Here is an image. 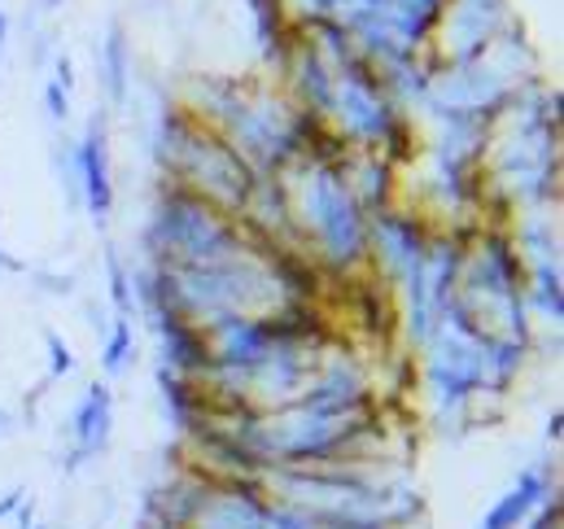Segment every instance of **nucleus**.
<instances>
[{
    "mask_svg": "<svg viewBox=\"0 0 564 529\" xmlns=\"http://www.w3.org/2000/svg\"><path fill=\"white\" fill-rule=\"evenodd\" d=\"M512 18V0H446L442 26L433 35L437 62H481Z\"/></svg>",
    "mask_w": 564,
    "mask_h": 529,
    "instance_id": "nucleus-7",
    "label": "nucleus"
},
{
    "mask_svg": "<svg viewBox=\"0 0 564 529\" xmlns=\"http://www.w3.org/2000/svg\"><path fill=\"white\" fill-rule=\"evenodd\" d=\"M4 271H22V263H18V259H9V255L0 250V276H4Z\"/></svg>",
    "mask_w": 564,
    "mask_h": 529,
    "instance_id": "nucleus-24",
    "label": "nucleus"
},
{
    "mask_svg": "<svg viewBox=\"0 0 564 529\" xmlns=\"http://www.w3.org/2000/svg\"><path fill=\"white\" fill-rule=\"evenodd\" d=\"M75 180H79V206L93 215L97 228L115 215V162H110V110L97 106L75 140Z\"/></svg>",
    "mask_w": 564,
    "mask_h": 529,
    "instance_id": "nucleus-8",
    "label": "nucleus"
},
{
    "mask_svg": "<svg viewBox=\"0 0 564 529\" xmlns=\"http://www.w3.org/2000/svg\"><path fill=\"white\" fill-rule=\"evenodd\" d=\"M44 115L53 128H66L70 123V88H62L53 75L44 79Z\"/></svg>",
    "mask_w": 564,
    "mask_h": 529,
    "instance_id": "nucleus-19",
    "label": "nucleus"
},
{
    "mask_svg": "<svg viewBox=\"0 0 564 529\" xmlns=\"http://www.w3.org/2000/svg\"><path fill=\"white\" fill-rule=\"evenodd\" d=\"M132 359H137V324L123 320V315H115L101 328V373H106V381L123 377L132 368Z\"/></svg>",
    "mask_w": 564,
    "mask_h": 529,
    "instance_id": "nucleus-16",
    "label": "nucleus"
},
{
    "mask_svg": "<svg viewBox=\"0 0 564 529\" xmlns=\"http://www.w3.org/2000/svg\"><path fill=\"white\" fill-rule=\"evenodd\" d=\"M22 504H26V490H9V495H0V526H4V521H18Z\"/></svg>",
    "mask_w": 564,
    "mask_h": 529,
    "instance_id": "nucleus-21",
    "label": "nucleus"
},
{
    "mask_svg": "<svg viewBox=\"0 0 564 529\" xmlns=\"http://www.w3.org/2000/svg\"><path fill=\"white\" fill-rule=\"evenodd\" d=\"M429 237H433V224L408 202H399L394 210L372 215L368 219V271L399 293L408 280H416L424 250H429Z\"/></svg>",
    "mask_w": 564,
    "mask_h": 529,
    "instance_id": "nucleus-6",
    "label": "nucleus"
},
{
    "mask_svg": "<svg viewBox=\"0 0 564 529\" xmlns=\"http://www.w3.org/2000/svg\"><path fill=\"white\" fill-rule=\"evenodd\" d=\"M281 175L289 184L297 246L328 276V284L368 271V215L346 188L341 158H297Z\"/></svg>",
    "mask_w": 564,
    "mask_h": 529,
    "instance_id": "nucleus-1",
    "label": "nucleus"
},
{
    "mask_svg": "<svg viewBox=\"0 0 564 529\" xmlns=\"http://www.w3.org/2000/svg\"><path fill=\"white\" fill-rule=\"evenodd\" d=\"M408 115L386 97L377 71L359 57L346 71L333 75V97L324 110V128L337 136L346 149H381Z\"/></svg>",
    "mask_w": 564,
    "mask_h": 529,
    "instance_id": "nucleus-5",
    "label": "nucleus"
},
{
    "mask_svg": "<svg viewBox=\"0 0 564 529\" xmlns=\"http://www.w3.org/2000/svg\"><path fill=\"white\" fill-rule=\"evenodd\" d=\"M97 62V79H101V97H106V110H128L132 101V75H137V62H132V35L123 22H106V35L93 53Z\"/></svg>",
    "mask_w": 564,
    "mask_h": 529,
    "instance_id": "nucleus-12",
    "label": "nucleus"
},
{
    "mask_svg": "<svg viewBox=\"0 0 564 529\" xmlns=\"http://www.w3.org/2000/svg\"><path fill=\"white\" fill-rule=\"evenodd\" d=\"M44 350H48V377L53 381H62V377H70L75 373V350H70V342L62 337V333H44Z\"/></svg>",
    "mask_w": 564,
    "mask_h": 529,
    "instance_id": "nucleus-18",
    "label": "nucleus"
},
{
    "mask_svg": "<svg viewBox=\"0 0 564 529\" xmlns=\"http://www.w3.org/2000/svg\"><path fill=\"white\" fill-rule=\"evenodd\" d=\"M547 438H552V442H556V438H561V411H556V415H552V424H547Z\"/></svg>",
    "mask_w": 564,
    "mask_h": 529,
    "instance_id": "nucleus-25",
    "label": "nucleus"
},
{
    "mask_svg": "<svg viewBox=\"0 0 564 529\" xmlns=\"http://www.w3.org/2000/svg\"><path fill=\"white\" fill-rule=\"evenodd\" d=\"M35 280H40L44 293H53V298H66V293L75 289V276H66V271H35Z\"/></svg>",
    "mask_w": 564,
    "mask_h": 529,
    "instance_id": "nucleus-20",
    "label": "nucleus"
},
{
    "mask_svg": "<svg viewBox=\"0 0 564 529\" xmlns=\"http://www.w3.org/2000/svg\"><path fill=\"white\" fill-rule=\"evenodd\" d=\"M66 438H70V446H66V473L75 477L88 460H97L106 446H110V438H115V390H110V381H93L79 402H75V411H70V429H66Z\"/></svg>",
    "mask_w": 564,
    "mask_h": 529,
    "instance_id": "nucleus-9",
    "label": "nucleus"
},
{
    "mask_svg": "<svg viewBox=\"0 0 564 529\" xmlns=\"http://www.w3.org/2000/svg\"><path fill=\"white\" fill-rule=\"evenodd\" d=\"M341 175H346V188H350L355 206L368 219L381 215V210H394L403 202V171L377 149H346Z\"/></svg>",
    "mask_w": 564,
    "mask_h": 529,
    "instance_id": "nucleus-10",
    "label": "nucleus"
},
{
    "mask_svg": "<svg viewBox=\"0 0 564 529\" xmlns=\"http://www.w3.org/2000/svg\"><path fill=\"white\" fill-rule=\"evenodd\" d=\"M13 429H18V415H13L9 407H0V442H9V438H13Z\"/></svg>",
    "mask_w": 564,
    "mask_h": 529,
    "instance_id": "nucleus-22",
    "label": "nucleus"
},
{
    "mask_svg": "<svg viewBox=\"0 0 564 529\" xmlns=\"http://www.w3.org/2000/svg\"><path fill=\"white\" fill-rule=\"evenodd\" d=\"M525 306H530V320H547L552 328L564 320V280L561 263H534L525 267Z\"/></svg>",
    "mask_w": 564,
    "mask_h": 529,
    "instance_id": "nucleus-15",
    "label": "nucleus"
},
{
    "mask_svg": "<svg viewBox=\"0 0 564 529\" xmlns=\"http://www.w3.org/2000/svg\"><path fill=\"white\" fill-rule=\"evenodd\" d=\"M9 31H13V18L0 9V57H4V48H9Z\"/></svg>",
    "mask_w": 564,
    "mask_h": 529,
    "instance_id": "nucleus-23",
    "label": "nucleus"
},
{
    "mask_svg": "<svg viewBox=\"0 0 564 529\" xmlns=\"http://www.w3.org/2000/svg\"><path fill=\"white\" fill-rule=\"evenodd\" d=\"M31 529H44V526H31Z\"/></svg>",
    "mask_w": 564,
    "mask_h": 529,
    "instance_id": "nucleus-27",
    "label": "nucleus"
},
{
    "mask_svg": "<svg viewBox=\"0 0 564 529\" xmlns=\"http://www.w3.org/2000/svg\"><path fill=\"white\" fill-rule=\"evenodd\" d=\"M442 13H446V0H377V9H372V18H381L412 53L433 48Z\"/></svg>",
    "mask_w": 564,
    "mask_h": 529,
    "instance_id": "nucleus-13",
    "label": "nucleus"
},
{
    "mask_svg": "<svg viewBox=\"0 0 564 529\" xmlns=\"http://www.w3.org/2000/svg\"><path fill=\"white\" fill-rule=\"evenodd\" d=\"M141 241L149 267H210L254 246L232 215L206 206L171 180H158L153 188Z\"/></svg>",
    "mask_w": 564,
    "mask_h": 529,
    "instance_id": "nucleus-3",
    "label": "nucleus"
},
{
    "mask_svg": "<svg viewBox=\"0 0 564 529\" xmlns=\"http://www.w3.org/2000/svg\"><path fill=\"white\" fill-rule=\"evenodd\" d=\"M153 377H158V395H162V415L175 424V433H188L206 411V398L197 390V381L180 377V373H166V368H158Z\"/></svg>",
    "mask_w": 564,
    "mask_h": 529,
    "instance_id": "nucleus-14",
    "label": "nucleus"
},
{
    "mask_svg": "<svg viewBox=\"0 0 564 529\" xmlns=\"http://www.w3.org/2000/svg\"><path fill=\"white\" fill-rule=\"evenodd\" d=\"M106 284H110V306L123 320H137V293H132V267L123 263V255L110 246L106 250Z\"/></svg>",
    "mask_w": 564,
    "mask_h": 529,
    "instance_id": "nucleus-17",
    "label": "nucleus"
},
{
    "mask_svg": "<svg viewBox=\"0 0 564 529\" xmlns=\"http://www.w3.org/2000/svg\"><path fill=\"white\" fill-rule=\"evenodd\" d=\"M556 490V473L547 464H530L517 473V482L481 512L477 529H525V521L534 517V508Z\"/></svg>",
    "mask_w": 564,
    "mask_h": 529,
    "instance_id": "nucleus-11",
    "label": "nucleus"
},
{
    "mask_svg": "<svg viewBox=\"0 0 564 529\" xmlns=\"http://www.w3.org/2000/svg\"><path fill=\"white\" fill-rule=\"evenodd\" d=\"M158 180L188 188L193 197H202L206 206H215L224 215H241L250 184H254V171L246 166V158L224 136L188 119V128L180 136L171 162L158 171Z\"/></svg>",
    "mask_w": 564,
    "mask_h": 529,
    "instance_id": "nucleus-4",
    "label": "nucleus"
},
{
    "mask_svg": "<svg viewBox=\"0 0 564 529\" xmlns=\"http://www.w3.org/2000/svg\"><path fill=\"white\" fill-rule=\"evenodd\" d=\"M57 4H62V0H40V13H53Z\"/></svg>",
    "mask_w": 564,
    "mask_h": 529,
    "instance_id": "nucleus-26",
    "label": "nucleus"
},
{
    "mask_svg": "<svg viewBox=\"0 0 564 529\" xmlns=\"http://www.w3.org/2000/svg\"><path fill=\"white\" fill-rule=\"evenodd\" d=\"M455 302L486 337H503L534 350L539 324L525 306V267L508 228H477V237L464 250Z\"/></svg>",
    "mask_w": 564,
    "mask_h": 529,
    "instance_id": "nucleus-2",
    "label": "nucleus"
}]
</instances>
